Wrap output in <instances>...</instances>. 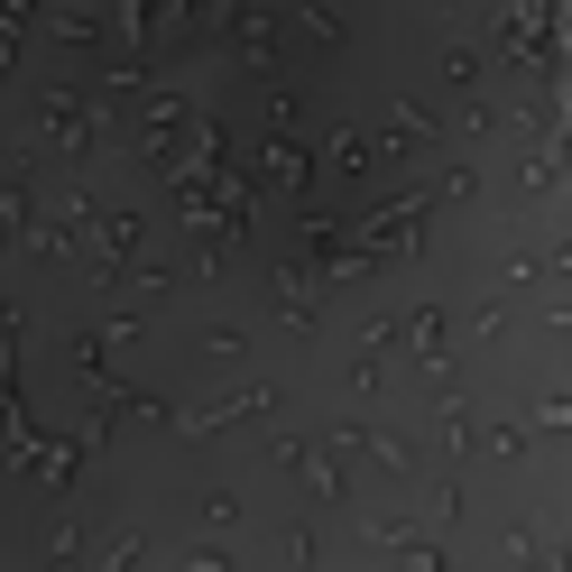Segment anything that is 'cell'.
Wrapping results in <instances>:
<instances>
[{
    "mask_svg": "<svg viewBox=\"0 0 572 572\" xmlns=\"http://www.w3.org/2000/svg\"><path fill=\"white\" fill-rule=\"evenodd\" d=\"M406 572H444V554H434V544H406Z\"/></svg>",
    "mask_w": 572,
    "mask_h": 572,
    "instance_id": "1",
    "label": "cell"
}]
</instances>
